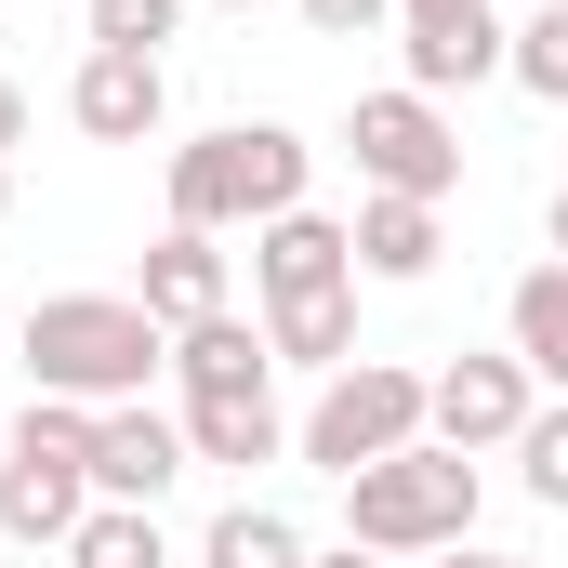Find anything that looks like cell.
Masks as SVG:
<instances>
[{
  "label": "cell",
  "instance_id": "6da1fadb",
  "mask_svg": "<svg viewBox=\"0 0 568 568\" xmlns=\"http://www.w3.org/2000/svg\"><path fill=\"white\" fill-rule=\"evenodd\" d=\"M27 397H67V410H120L145 397L159 371H172V331L145 317L133 291H53V304H27Z\"/></svg>",
  "mask_w": 568,
  "mask_h": 568
},
{
  "label": "cell",
  "instance_id": "7a4b0ae2",
  "mask_svg": "<svg viewBox=\"0 0 568 568\" xmlns=\"http://www.w3.org/2000/svg\"><path fill=\"white\" fill-rule=\"evenodd\" d=\"M344 542H371V556H449V542H476V463L436 449V436H410L397 463H357L344 476Z\"/></svg>",
  "mask_w": 568,
  "mask_h": 568
},
{
  "label": "cell",
  "instance_id": "3957f363",
  "mask_svg": "<svg viewBox=\"0 0 568 568\" xmlns=\"http://www.w3.org/2000/svg\"><path fill=\"white\" fill-rule=\"evenodd\" d=\"M80 516H93V410H67V397H27L13 436H0V542H80Z\"/></svg>",
  "mask_w": 568,
  "mask_h": 568
},
{
  "label": "cell",
  "instance_id": "277c9868",
  "mask_svg": "<svg viewBox=\"0 0 568 568\" xmlns=\"http://www.w3.org/2000/svg\"><path fill=\"white\" fill-rule=\"evenodd\" d=\"M410 436H424V371H397V357H344V371L317 384V410L291 424V463L357 476V463H397Z\"/></svg>",
  "mask_w": 568,
  "mask_h": 568
},
{
  "label": "cell",
  "instance_id": "5b68a950",
  "mask_svg": "<svg viewBox=\"0 0 568 568\" xmlns=\"http://www.w3.org/2000/svg\"><path fill=\"white\" fill-rule=\"evenodd\" d=\"M344 159H357L371 199H449V185H463V133H449V106L410 93V80L344 106Z\"/></svg>",
  "mask_w": 568,
  "mask_h": 568
},
{
  "label": "cell",
  "instance_id": "8992f818",
  "mask_svg": "<svg viewBox=\"0 0 568 568\" xmlns=\"http://www.w3.org/2000/svg\"><path fill=\"white\" fill-rule=\"evenodd\" d=\"M529 410H542V384H529V357H516V344L424 371V436H436V449H463V463L516 449V436H529Z\"/></svg>",
  "mask_w": 568,
  "mask_h": 568
},
{
  "label": "cell",
  "instance_id": "52a82bcc",
  "mask_svg": "<svg viewBox=\"0 0 568 568\" xmlns=\"http://www.w3.org/2000/svg\"><path fill=\"white\" fill-rule=\"evenodd\" d=\"M503 53H516V27L489 13V0H397V67H410V93H476V80H503Z\"/></svg>",
  "mask_w": 568,
  "mask_h": 568
},
{
  "label": "cell",
  "instance_id": "ba28073f",
  "mask_svg": "<svg viewBox=\"0 0 568 568\" xmlns=\"http://www.w3.org/2000/svg\"><path fill=\"white\" fill-rule=\"evenodd\" d=\"M172 476H199V449H185V410H159V397H120V410H93V503H159Z\"/></svg>",
  "mask_w": 568,
  "mask_h": 568
},
{
  "label": "cell",
  "instance_id": "9c48e42d",
  "mask_svg": "<svg viewBox=\"0 0 568 568\" xmlns=\"http://www.w3.org/2000/svg\"><path fill=\"white\" fill-rule=\"evenodd\" d=\"M252 291L265 304H304V291H357V225L344 212H278V225H252Z\"/></svg>",
  "mask_w": 568,
  "mask_h": 568
},
{
  "label": "cell",
  "instance_id": "30bf717a",
  "mask_svg": "<svg viewBox=\"0 0 568 568\" xmlns=\"http://www.w3.org/2000/svg\"><path fill=\"white\" fill-rule=\"evenodd\" d=\"M67 120H80L93 145H159V120H172V67H159V53H80Z\"/></svg>",
  "mask_w": 568,
  "mask_h": 568
},
{
  "label": "cell",
  "instance_id": "8fae6325",
  "mask_svg": "<svg viewBox=\"0 0 568 568\" xmlns=\"http://www.w3.org/2000/svg\"><path fill=\"white\" fill-rule=\"evenodd\" d=\"M172 384L185 397H265L278 384V344H265V317H199V331H172Z\"/></svg>",
  "mask_w": 568,
  "mask_h": 568
},
{
  "label": "cell",
  "instance_id": "7c38bea8",
  "mask_svg": "<svg viewBox=\"0 0 568 568\" xmlns=\"http://www.w3.org/2000/svg\"><path fill=\"white\" fill-rule=\"evenodd\" d=\"M133 304L159 331H199V317H225V252H212V225H159V252H145Z\"/></svg>",
  "mask_w": 568,
  "mask_h": 568
},
{
  "label": "cell",
  "instance_id": "4fadbf2b",
  "mask_svg": "<svg viewBox=\"0 0 568 568\" xmlns=\"http://www.w3.org/2000/svg\"><path fill=\"white\" fill-rule=\"evenodd\" d=\"M344 225H357V278H384V291L436 278V252H449V225H436V199H357Z\"/></svg>",
  "mask_w": 568,
  "mask_h": 568
},
{
  "label": "cell",
  "instance_id": "5bb4252c",
  "mask_svg": "<svg viewBox=\"0 0 568 568\" xmlns=\"http://www.w3.org/2000/svg\"><path fill=\"white\" fill-rule=\"evenodd\" d=\"M185 449H199V463H225V476L278 463V449H291V410H278V384H265V397H185Z\"/></svg>",
  "mask_w": 568,
  "mask_h": 568
},
{
  "label": "cell",
  "instance_id": "9a60e30c",
  "mask_svg": "<svg viewBox=\"0 0 568 568\" xmlns=\"http://www.w3.org/2000/svg\"><path fill=\"white\" fill-rule=\"evenodd\" d=\"M503 344L529 357L542 397H568V265H529V278L503 291Z\"/></svg>",
  "mask_w": 568,
  "mask_h": 568
},
{
  "label": "cell",
  "instance_id": "2e32d148",
  "mask_svg": "<svg viewBox=\"0 0 568 568\" xmlns=\"http://www.w3.org/2000/svg\"><path fill=\"white\" fill-rule=\"evenodd\" d=\"M172 225H252V199H239V120L225 133H199V145H172Z\"/></svg>",
  "mask_w": 568,
  "mask_h": 568
},
{
  "label": "cell",
  "instance_id": "e0dca14e",
  "mask_svg": "<svg viewBox=\"0 0 568 568\" xmlns=\"http://www.w3.org/2000/svg\"><path fill=\"white\" fill-rule=\"evenodd\" d=\"M265 344H278V371H344L357 357V291H304V304H265Z\"/></svg>",
  "mask_w": 568,
  "mask_h": 568
},
{
  "label": "cell",
  "instance_id": "ac0fdd59",
  "mask_svg": "<svg viewBox=\"0 0 568 568\" xmlns=\"http://www.w3.org/2000/svg\"><path fill=\"white\" fill-rule=\"evenodd\" d=\"M304 172H317V145L291 133V120H239V199H252V225L304 212Z\"/></svg>",
  "mask_w": 568,
  "mask_h": 568
},
{
  "label": "cell",
  "instance_id": "d6986e66",
  "mask_svg": "<svg viewBox=\"0 0 568 568\" xmlns=\"http://www.w3.org/2000/svg\"><path fill=\"white\" fill-rule=\"evenodd\" d=\"M304 556H317V542L291 529L278 503H225V516L199 529V568H304Z\"/></svg>",
  "mask_w": 568,
  "mask_h": 568
},
{
  "label": "cell",
  "instance_id": "ffe728a7",
  "mask_svg": "<svg viewBox=\"0 0 568 568\" xmlns=\"http://www.w3.org/2000/svg\"><path fill=\"white\" fill-rule=\"evenodd\" d=\"M67 568H172L159 503H93V516H80V542H67Z\"/></svg>",
  "mask_w": 568,
  "mask_h": 568
},
{
  "label": "cell",
  "instance_id": "44dd1931",
  "mask_svg": "<svg viewBox=\"0 0 568 568\" xmlns=\"http://www.w3.org/2000/svg\"><path fill=\"white\" fill-rule=\"evenodd\" d=\"M503 80H516V93H542V106H568V0H542V13L516 27V53H503Z\"/></svg>",
  "mask_w": 568,
  "mask_h": 568
},
{
  "label": "cell",
  "instance_id": "7402d4cb",
  "mask_svg": "<svg viewBox=\"0 0 568 568\" xmlns=\"http://www.w3.org/2000/svg\"><path fill=\"white\" fill-rule=\"evenodd\" d=\"M516 476H529V503H542V516H568V397H542V410H529Z\"/></svg>",
  "mask_w": 568,
  "mask_h": 568
},
{
  "label": "cell",
  "instance_id": "603a6c76",
  "mask_svg": "<svg viewBox=\"0 0 568 568\" xmlns=\"http://www.w3.org/2000/svg\"><path fill=\"white\" fill-rule=\"evenodd\" d=\"M80 27H93V53H159L185 27V0H80Z\"/></svg>",
  "mask_w": 568,
  "mask_h": 568
},
{
  "label": "cell",
  "instance_id": "cb8c5ba5",
  "mask_svg": "<svg viewBox=\"0 0 568 568\" xmlns=\"http://www.w3.org/2000/svg\"><path fill=\"white\" fill-rule=\"evenodd\" d=\"M317 40H371V27H397V0H291Z\"/></svg>",
  "mask_w": 568,
  "mask_h": 568
},
{
  "label": "cell",
  "instance_id": "d4e9b609",
  "mask_svg": "<svg viewBox=\"0 0 568 568\" xmlns=\"http://www.w3.org/2000/svg\"><path fill=\"white\" fill-rule=\"evenodd\" d=\"M13 145H27V93L0 80V159H13Z\"/></svg>",
  "mask_w": 568,
  "mask_h": 568
},
{
  "label": "cell",
  "instance_id": "484cf974",
  "mask_svg": "<svg viewBox=\"0 0 568 568\" xmlns=\"http://www.w3.org/2000/svg\"><path fill=\"white\" fill-rule=\"evenodd\" d=\"M304 568H397V556H371V542H331V556H304Z\"/></svg>",
  "mask_w": 568,
  "mask_h": 568
},
{
  "label": "cell",
  "instance_id": "4316f807",
  "mask_svg": "<svg viewBox=\"0 0 568 568\" xmlns=\"http://www.w3.org/2000/svg\"><path fill=\"white\" fill-rule=\"evenodd\" d=\"M436 568H529V556H489V542H449Z\"/></svg>",
  "mask_w": 568,
  "mask_h": 568
},
{
  "label": "cell",
  "instance_id": "83f0119b",
  "mask_svg": "<svg viewBox=\"0 0 568 568\" xmlns=\"http://www.w3.org/2000/svg\"><path fill=\"white\" fill-rule=\"evenodd\" d=\"M542 239H556V265H568V185H556V212H542Z\"/></svg>",
  "mask_w": 568,
  "mask_h": 568
},
{
  "label": "cell",
  "instance_id": "f1b7e54d",
  "mask_svg": "<svg viewBox=\"0 0 568 568\" xmlns=\"http://www.w3.org/2000/svg\"><path fill=\"white\" fill-rule=\"evenodd\" d=\"M0 212H13V159H0Z\"/></svg>",
  "mask_w": 568,
  "mask_h": 568
},
{
  "label": "cell",
  "instance_id": "f546056e",
  "mask_svg": "<svg viewBox=\"0 0 568 568\" xmlns=\"http://www.w3.org/2000/svg\"><path fill=\"white\" fill-rule=\"evenodd\" d=\"M225 13H265V0H225Z\"/></svg>",
  "mask_w": 568,
  "mask_h": 568
}]
</instances>
